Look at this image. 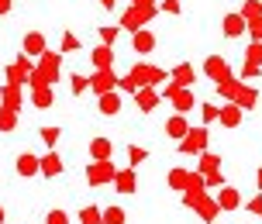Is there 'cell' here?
<instances>
[{"label":"cell","mask_w":262,"mask_h":224,"mask_svg":"<svg viewBox=\"0 0 262 224\" xmlns=\"http://www.w3.org/2000/svg\"><path fill=\"white\" fill-rule=\"evenodd\" d=\"M152 45H156V35H152V31H138V35H135V52H152Z\"/></svg>","instance_id":"cell-17"},{"label":"cell","mask_w":262,"mask_h":224,"mask_svg":"<svg viewBox=\"0 0 262 224\" xmlns=\"http://www.w3.org/2000/svg\"><path fill=\"white\" fill-rule=\"evenodd\" d=\"M14 124H17V114H14L11 107H4V110H0V131H11Z\"/></svg>","instance_id":"cell-24"},{"label":"cell","mask_w":262,"mask_h":224,"mask_svg":"<svg viewBox=\"0 0 262 224\" xmlns=\"http://www.w3.org/2000/svg\"><path fill=\"white\" fill-rule=\"evenodd\" d=\"M41 142H45V145L52 148L55 142H59V128H41Z\"/></svg>","instance_id":"cell-31"},{"label":"cell","mask_w":262,"mask_h":224,"mask_svg":"<svg viewBox=\"0 0 262 224\" xmlns=\"http://www.w3.org/2000/svg\"><path fill=\"white\" fill-rule=\"evenodd\" d=\"M204 69H207V76L217 79V83H221V79H228V66H224V59H217V55H210Z\"/></svg>","instance_id":"cell-11"},{"label":"cell","mask_w":262,"mask_h":224,"mask_svg":"<svg viewBox=\"0 0 262 224\" xmlns=\"http://www.w3.org/2000/svg\"><path fill=\"white\" fill-rule=\"evenodd\" d=\"M245 59H249L252 66H259V62H262V41H255V45H249V55H245Z\"/></svg>","instance_id":"cell-30"},{"label":"cell","mask_w":262,"mask_h":224,"mask_svg":"<svg viewBox=\"0 0 262 224\" xmlns=\"http://www.w3.org/2000/svg\"><path fill=\"white\" fill-rule=\"evenodd\" d=\"M79 221H83V224H104V211H97V207H83V211H79Z\"/></svg>","instance_id":"cell-23"},{"label":"cell","mask_w":262,"mask_h":224,"mask_svg":"<svg viewBox=\"0 0 262 224\" xmlns=\"http://www.w3.org/2000/svg\"><path fill=\"white\" fill-rule=\"evenodd\" d=\"M128 155H131V162H142V159H145V148H128Z\"/></svg>","instance_id":"cell-38"},{"label":"cell","mask_w":262,"mask_h":224,"mask_svg":"<svg viewBox=\"0 0 262 224\" xmlns=\"http://www.w3.org/2000/svg\"><path fill=\"white\" fill-rule=\"evenodd\" d=\"M118 86H121V90H128V93H135V90H138V79H135V76L128 73L124 79H118Z\"/></svg>","instance_id":"cell-33"},{"label":"cell","mask_w":262,"mask_h":224,"mask_svg":"<svg viewBox=\"0 0 262 224\" xmlns=\"http://www.w3.org/2000/svg\"><path fill=\"white\" fill-rule=\"evenodd\" d=\"M169 97H172V104H176V110H183V114L193 107V93H190V86H176Z\"/></svg>","instance_id":"cell-7"},{"label":"cell","mask_w":262,"mask_h":224,"mask_svg":"<svg viewBox=\"0 0 262 224\" xmlns=\"http://www.w3.org/2000/svg\"><path fill=\"white\" fill-rule=\"evenodd\" d=\"M217 166H221V159H217V155H210V152H204V155H200V172L207 176L210 186L221 183V172H217Z\"/></svg>","instance_id":"cell-3"},{"label":"cell","mask_w":262,"mask_h":224,"mask_svg":"<svg viewBox=\"0 0 262 224\" xmlns=\"http://www.w3.org/2000/svg\"><path fill=\"white\" fill-rule=\"evenodd\" d=\"M217 121H221L224 128H238V124H242V107H238V104H228V107H221V114H217Z\"/></svg>","instance_id":"cell-6"},{"label":"cell","mask_w":262,"mask_h":224,"mask_svg":"<svg viewBox=\"0 0 262 224\" xmlns=\"http://www.w3.org/2000/svg\"><path fill=\"white\" fill-rule=\"evenodd\" d=\"M114 183H118V193H135V186H138V176L131 169H124V172H118L114 176Z\"/></svg>","instance_id":"cell-9"},{"label":"cell","mask_w":262,"mask_h":224,"mask_svg":"<svg viewBox=\"0 0 262 224\" xmlns=\"http://www.w3.org/2000/svg\"><path fill=\"white\" fill-rule=\"evenodd\" d=\"M31 100H35V107H52V100H55L52 86H38V90H35V97H31Z\"/></svg>","instance_id":"cell-21"},{"label":"cell","mask_w":262,"mask_h":224,"mask_svg":"<svg viewBox=\"0 0 262 224\" xmlns=\"http://www.w3.org/2000/svg\"><path fill=\"white\" fill-rule=\"evenodd\" d=\"M11 11V0H0V14H7Z\"/></svg>","instance_id":"cell-41"},{"label":"cell","mask_w":262,"mask_h":224,"mask_svg":"<svg viewBox=\"0 0 262 224\" xmlns=\"http://www.w3.org/2000/svg\"><path fill=\"white\" fill-rule=\"evenodd\" d=\"M17 172H21V176H35V172H41V159H35V155H21L17 159Z\"/></svg>","instance_id":"cell-10"},{"label":"cell","mask_w":262,"mask_h":224,"mask_svg":"<svg viewBox=\"0 0 262 224\" xmlns=\"http://www.w3.org/2000/svg\"><path fill=\"white\" fill-rule=\"evenodd\" d=\"M69 86H73V93H83L86 86H90V79L79 76V73H73V79H69Z\"/></svg>","instance_id":"cell-29"},{"label":"cell","mask_w":262,"mask_h":224,"mask_svg":"<svg viewBox=\"0 0 262 224\" xmlns=\"http://www.w3.org/2000/svg\"><path fill=\"white\" fill-rule=\"evenodd\" d=\"M196 207H200V214H204L207 221H214L217 211H221V204H217V200H210V197H200V200H196Z\"/></svg>","instance_id":"cell-18"},{"label":"cell","mask_w":262,"mask_h":224,"mask_svg":"<svg viewBox=\"0 0 262 224\" xmlns=\"http://www.w3.org/2000/svg\"><path fill=\"white\" fill-rule=\"evenodd\" d=\"M249 211H252V214H262V197L252 200V204H249Z\"/></svg>","instance_id":"cell-39"},{"label":"cell","mask_w":262,"mask_h":224,"mask_svg":"<svg viewBox=\"0 0 262 224\" xmlns=\"http://www.w3.org/2000/svg\"><path fill=\"white\" fill-rule=\"evenodd\" d=\"M242 17H245V21L262 17V4H259V0H249V4H245V11H242Z\"/></svg>","instance_id":"cell-27"},{"label":"cell","mask_w":262,"mask_h":224,"mask_svg":"<svg viewBox=\"0 0 262 224\" xmlns=\"http://www.w3.org/2000/svg\"><path fill=\"white\" fill-rule=\"evenodd\" d=\"M235 104L238 107H252V104H255V90H238L235 93Z\"/></svg>","instance_id":"cell-28"},{"label":"cell","mask_w":262,"mask_h":224,"mask_svg":"<svg viewBox=\"0 0 262 224\" xmlns=\"http://www.w3.org/2000/svg\"><path fill=\"white\" fill-rule=\"evenodd\" d=\"M204 145H207V131H204V128H190L186 138L180 142L183 152H204Z\"/></svg>","instance_id":"cell-4"},{"label":"cell","mask_w":262,"mask_h":224,"mask_svg":"<svg viewBox=\"0 0 262 224\" xmlns=\"http://www.w3.org/2000/svg\"><path fill=\"white\" fill-rule=\"evenodd\" d=\"M104 224H124V211H121V207H107L104 211Z\"/></svg>","instance_id":"cell-26"},{"label":"cell","mask_w":262,"mask_h":224,"mask_svg":"<svg viewBox=\"0 0 262 224\" xmlns=\"http://www.w3.org/2000/svg\"><path fill=\"white\" fill-rule=\"evenodd\" d=\"M100 110H104V114H118V110H121V100H118V93H114V90L100 93Z\"/></svg>","instance_id":"cell-19"},{"label":"cell","mask_w":262,"mask_h":224,"mask_svg":"<svg viewBox=\"0 0 262 224\" xmlns=\"http://www.w3.org/2000/svg\"><path fill=\"white\" fill-rule=\"evenodd\" d=\"M73 49H79V38L76 35H66L62 38V52H73Z\"/></svg>","instance_id":"cell-35"},{"label":"cell","mask_w":262,"mask_h":224,"mask_svg":"<svg viewBox=\"0 0 262 224\" xmlns=\"http://www.w3.org/2000/svg\"><path fill=\"white\" fill-rule=\"evenodd\" d=\"M118 172H114V166H111V159H97L90 169H86V183L90 186H100V183H111Z\"/></svg>","instance_id":"cell-1"},{"label":"cell","mask_w":262,"mask_h":224,"mask_svg":"<svg viewBox=\"0 0 262 224\" xmlns=\"http://www.w3.org/2000/svg\"><path fill=\"white\" fill-rule=\"evenodd\" d=\"M41 172H45V176H59V172H62V159L55 155V152H49V155L41 159Z\"/></svg>","instance_id":"cell-14"},{"label":"cell","mask_w":262,"mask_h":224,"mask_svg":"<svg viewBox=\"0 0 262 224\" xmlns=\"http://www.w3.org/2000/svg\"><path fill=\"white\" fill-rule=\"evenodd\" d=\"M135 100H138L142 110H152V107L159 104V93L156 90H138V93H135Z\"/></svg>","instance_id":"cell-20"},{"label":"cell","mask_w":262,"mask_h":224,"mask_svg":"<svg viewBox=\"0 0 262 224\" xmlns=\"http://www.w3.org/2000/svg\"><path fill=\"white\" fill-rule=\"evenodd\" d=\"M114 86H118V79H114L111 69H97V73L90 76V90L97 93V97H100V93H111Z\"/></svg>","instance_id":"cell-2"},{"label":"cell","mask_w":262,"mask_h":224,"mask_svg":"<svg viewBox=\"0 0 262 224\" xmlns=\"http://www.w3.org/2000/svg\"><path fill=\"white\" fill-rule=\"evenodd\" d=\"M93 66L97 69H111L114 66V49H111V45H100V49L93 52Z\"/></svg>","instance_id":"cell-12"},{"label":"cell","mask_w":262,"mask_h":224,"mask_svg":"<svg viewBox=\"0 0 262 224\" xmlns=\"http://www.w3.org/2000/svg\"><path fill=\"white\" fill-rule=\"evenodd\" d=\"M114 35H118V28H100V38H104V45H111V41H114Z\"/></svg>","instance_id":"cell-37"},{"label":"cell","mask_w":262,"mask_h":224,"mask_svg":"<svg viewBox=\"0 0 262 224\" xmlns=\"http://www.w3.org/2000/svg\"><path fill=\"white\" fill-rule=\"evenodd\" d=\"M0 224H4V207H0Z\"/></svg>","instance_id":"cell-44"},{"label":"cell","mask_w":262,"mask_h":224,"mask_svg":"<svg viewBox=\"0 0 262 224\" xmlns=\"http://www.w3.org/2000/svg\"><path fill=\"white\" fill-rule=\"evenodd\" d=\"M90 155H93V162H97V159H111V142H107V138H93Z\"/></svg>","instance_id":"cell-16"},{"label":"cell","mask_w":262,"mask_h":224,"mask_svg":"<svg viewBox=\"0 0 262 224\" xmlns=\"http://www.w3.org/2000/svg\"><path fill=\"white\" fill-rule=\"evenodd\" d=\"M172 83L190 86V83H193V69H190V66H176V69H172Z\"/></svg>","instance_id":"cell-22"},{"label":"cell","mask_w":262,"mask_h":224,"mask_svg":"<svg viewBox=\"0 0 262 224\" xmlns=\"http://www.w3.org/2000/svg\"><path fill=\"white\" fill-rule=\"evenodd\" d=\"M255 183H259V190H262V169H259V176H255Z\"/></svg>","instance_id":"cell-43"},{"label":"cell","mask_w":262,"mask_h":224,"mask_svg":"<svg viewBox=\"0 0 262 224\" xmlns=\"http://www.w3.org/2000/svg\"><path fill=\"white\" fill-rule=\"evenodd\" d=\"M162 7H166V11H169V14H176V11H180V0H166Z\"/></svg>","instance_id":"cell-40"},{"label":"cell","mask_w":262,"mask_h":224,"mask_svg":"<svg viewBox=\"0 0 262 224\" xmlns=\"http://www.w3.org/2000/svg\"><path fill=\"white\" fill-rule=\"evenodd\" d=\"M217 204H221V211H235L238 204H242V197H238V190L224 186V190H221V197H217Z\"/></svg>","instance_id":"cell-13"},{"label":"cell","mask_w":262,"mask_h":224,"mask_svg":"<svg viewBox=\"0 0 262 224\" xmlns=\"http://www.w3.org/2000/svg\"><path fill=\"white\" fill-rule=\"evenodd\" d=\"M186 131H190V124H186V114H176V118L166 121V135H172V138H186Z\"/></svg>","instance_id":"cell-8"},{"label":"cell","mask_w":262,"mask_h":224,"mask_svg":"<svg viewBox=\"0 0 262 224\" xmlns=\"http://www.w3.org/2000/svg\"><path fill=\"white\" fill-rule=\"evenodd\" d=\"M217 114H221V107H214V104H204V121H217Z\"/></svg>","instance_id":"cell-36"},{"label":"cell","mask_w":262,"mask_h":224,"mask_svg":"<svg viewBox=\"0 0 262 224\" xmlns=\"http://www.w3.org/2000/svg\"><path fill=\"white\" fill-rule=\"evenodd\" d=\"M100 4H104V7H114V4H118V0H100Z\"/></svg>","instance_id":"cell-42"},{"label":"cell","mask_w":262,"mask_h":224,"mask_svg":"<svg viewBox=\"0 0 262 224\" xmlns=\"http://www.w3.org/2000/svg\"><path fill=\"white\" fill-rule=\"evenodd\" d=\"M186 176H190L186 169H172L169 172V186L172 190H186Z\"/></svg>","instance_id":"cell-25"},{"label":"cell","mask_w":262,"mask_h":224,"mask_svg":"<svg viewBox=\"0 0 262 224\" xmlns=\"http://www.w3.org/2000/svg\"><path fill=\"white\" fill-rule=\"evenodd\" d=\"M249 31H252V38H255V41H262V17H252Z\"/></svg>","instance_id":"cell-34"},{"label":"cell","mask_w":262,"mask_h":224,"mask_svg":"<svg viewBox=\"0 0 262 224\" xmlns=\"http://www.w3.org/2000/svg\"><path fill=\"white\" fill-rule=\"evenodd\" d=\"M25 52L28 55H41V52H45V38H41L38 31H31V35L25 38Z\"/></svg>","instance_id":"cell-15"},{"label":"cell","mask_w":262,"mask_h":224,"mask_svg":"<svg viewBox=\"0 0 262 224\" xmlns=\"http://www.w3.org/2000/svg\"><path fill=\"white\" fill-rule=\"evenodd\" d=\"M45 224H69V217H66V211H49Z\"/></svg>","instance_id":"cell-32"},{"label":"cell","mask_w":262,"mask_h":224,"mask_svg":"<svg viewBox=\"0 0 262 224\" xmlns=\"http://www.w3.org/2000/svg\"><path fill=\"white\" fill-rule=\"evenodd\" d=\"M242 31H249V21H245L242 14H228V17H224V35H228V38H238Z\"/></svg>","instance_id":"cell-5"}]
</instances>
